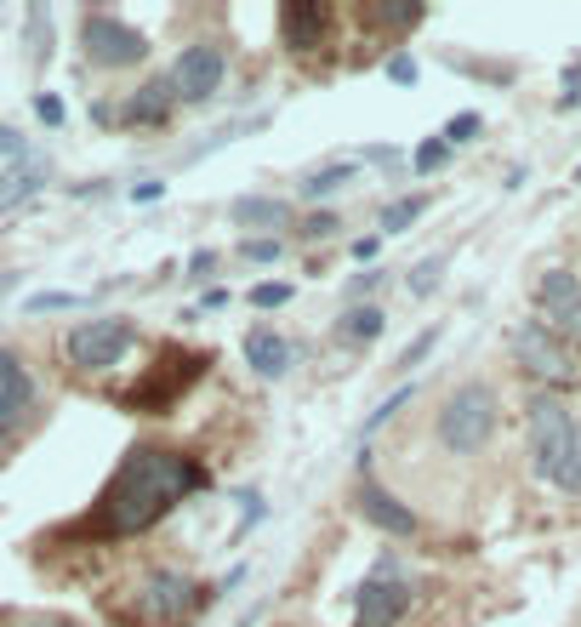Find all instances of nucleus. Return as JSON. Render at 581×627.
<instances>
[{
	"label": "nucleus",
	"mask_w": 581,
	"mask_h": 627,
	"mask_svg": "<svg viewBox=\"0 0 581 627\" xmlns=\"http://www.w3.org/2000/svg\"><path fill=\"white\" fill-rule=\"evenodd\" d=\"M160 195H166V183H160V177H149V183H131V200H137V206H155Z\"/></svg>",
	"instance_id": "35"
},
{
	"label": "nucleus",
	"mask_w": 581,
	"mask_h": 627,
	"mask_svg": "<svg viewBox=\"0 0 581 627\" xmlns=\"http://www.w3.org/2000/svg\"><path fill=\"white\" fill-rule=\"evenodd\" d=\"M508 349H513V365L530 382H542V389H575V382H581V354H570L564 343H553L536 320H519L508 331Z\"/></svg>",
	"instance_id": "7"
},
{
	"label": "nucleus",
	"mask_w": 581,
	"mask_h": 627,
	"mask_svg": "<svg viewBox=\"0 0 581 627\" xmlns=\"http://www.w3.org/2000/svg\"><path fill=\"white\" fill-rule=\"evenodd\" d=\"M440 274H445V252L440 257H422L416 268H411V297H433V292H440Z\"/></svg>",
	"instance_id": "26"
},
{
	"label": "nucleus",
	"mask_w": 581,
	"mask_h": 627,
	"mask_svg": "<svg viewBox=\"0 0 581 627\" xmlns=\"http://www.w3.org/2000/svg\"><path fill=\"white\" fill-rule=\"evenodd\" d=\"M69 308H86V297H75V292H35V297H23V314H69Z\"/></svg>",
	"instance_id": "27"
},
{
	"label": "nucleus",
	"mask_w": 581,
	"mask_h": 627,
	"mask_svg": "<svg viewBox=\"0 0 581 627\" xmlns=\"http://www.w3.org/2000/svg\"><path fill=\"white\" fill-rule=\"evenodd\" d=\"M206 365H211V354H206V349L166 343V349L155 354V365H142V376L120 394V405H126V411H137V417H166V411L194 389V382L206 376Z\"/></svg>",
	"instance_id": "4"
},
{
	"label": "nucleus",
	"mask_w": 581,
	"mask_h": 627,
	"mask_svg": "<svg viewBox=\"0 0 581 627\" xmlns=\"http://www.w3.org/2000/svg\"><path fill=\"white\" fill-rule=\"evenodd\" d=\"M166 80H171V98H177L183 109H200V104L217 98L223 80H228V52H223L217 40H188L183 52L171 58Z\"/></svg>",
	"instance_id": "10"
},
{
	"label": "nucleus",
	"mask_w": 581,
	"mask_h": 627,
	"mask_svg": "<svg viewBox=\"0 0 581 627\" xmlns=\"http://www.w3.org/2000/svg\"><path fill=\"white\" fill-rule=\"evenodd\" d=\"M171 115H177V98H171V80H166V75L142 80L131 98L120 104V120H126V126H166Z\"/></svg>",
	"instance_id": "16"
},
{
	"label": "nucleus",
	"mask_w": 581,
	"mask_h": 627,
	"mask_svg": "<svg viewBox=\"0 0 581 627\" xmlns=\"http://www.w3.org/2000/svg\"><path fill=\"white\" fill-rule=\"evenodd\" d=\"M376 252H382V234H371V239H354V257H360V263H376Z\"/></svg>",
	"instance_id": "38"
},
{
	"label": "nucleus",
	"mask_w": 581,
	"mask_h": 627,
	"mask_svg": "<svg viewBox=\"0 0 581 627\" xmlns=\"http://www.w3.org/2000/svg\"><path fill=\"white\" fill-rule=\"evenodd\" d=\"M496 422H502V405H496L491 382H462V389L440 405L433 433H440V445L451 457H479L484 445L496 440Z\"/></svg>",
	"instance_id": "5"
},
{
	"label": "nucleus",
	"mask_w": 581,
	"mask_h": 627,
	"mask_svg": "<svg viewBox=\"0 0 581 627\" xmlns=\"http://www.w3.org/2000/svg\"><path fill=\"white\" fill-rule=\"evenodd\" d=\"M46 177H52V166H46L40 155H18L7 172H0V217H12L23 200H35L46 188Z\"/></svg>",
	"instance_id": "15"
},
{
	"label": "nucleus",
	"mask_w": 581,
	"mask_h": 627,
	"mask_svg": "<svg viewBox=\"0 0 581 627\" xmlns=\"http://www.w3.org/2000/svg\"><path fill=\"white\" fill-rule=\"evenodd\" d=\"M433 343H440V325H427V331L416 336V343H411V349L400 354V365H405V371H411V365H422V360L433 354Z\"/></svg>",
	"instance_id": "31"
},
{
	"label": "nucleus",
	"mask_w": 581,
	"mask_h": 627,
	"mask_svg": "<svg viewBox=\"0 0 581 627\" xmlns=\"http://www.w3.org/2000/svg\"><path fill=\"white\" fill-rule=\"evenodd\" d=\"M246 365L257 376H285L290 371V343L274 325H257V331H246Z\"/></svg>",
	"instance_id": "17"
},
{
	"label": "nucleus",
	"mask_w": 581,
	"mask_h": 627,
	"mask_svg": "<svg viewBox=\"0 0 581 627\" xmlns=\"http://www.w3.org/2000/svg\"><path fill=\"white\" fill-rule=\"evenodd\" d=\"M382 331H387V314H382L376 303H365V308L354 303L343 320H336V336H343V343H354V349H371Z\"/></svg>",
	"instance_id": "19"
},
{
	"label": "nucleus",
	"mask_w": 581,
	"mask_h": 627,
	"mask_svg": "<svg viewBox=\"0 0 581 627\" xmlns=\"http://www.w3.org/2000/svg\"><path fill=\"white\" fill-rule=\"evenodd\" d=\"M211 486V468L183 451V445H131L120 457V468L104 479V491L91 497V508L80 519H69L58 537L75 542H126L155 530L171 508H183L188 497H200Z\"/></svg>",
	"instance_id": "1"
},
{
	"label": "nucleus",
	"mask_w": 581,
	"mask_h": 627,
	"mask_svg": "<svg viewBox=\"0 0 581 627\" xmlns=\"http://www.w3.org/2000/svg\"><path fill=\"white\" fill-rule=\"evenodd\" d=\"M131 349H137V325H131L126 314L80 320V325L63 336V360H69L75 371H115Z\"/></svg>",
	"instance_id": "8"
},
{
	"label": "nucleus",
	"mask_w": 581,
	"mask_h": 627,
	"mask_svg": "<svg viewBox=\"0 0 581 627\" xmlns=\"http://www.w3.org/2000/svg\"><path fill=\"white\" fill-rule=\"evenodd\" d=\"M575 104H581V63L564 69V98H559V109H575Z\"/></svg>",
	"instance_id": "36"
},
{
	"label": "nucleus",
	"mask_w": 581,
	"mask_h": 627,
	"mask_svg": "<svg viewBox=\"0 0 581 627\" xmlns=\"http://www.w3.org/2000/svg\"><path fill=\"white\" fill-rule=\"evenodd\" d=\"M422 212H427L422 195H405V200H394V206H382V234H405Z\"/></svg>",
	"instance_id": "22"
},
{
	"label": "nucleus",
	"mask_w": 581,
	"mask_h": 627,
	"mask_svg": "<svg viewBox=\"0 0 581 627\" xmlns=\"http://www.w3.org/2000/svg\"><path fill=\"white\" fill-rule=\"evenodd\" d=\"M7 627H86L75 616H58V610H46V616H7Z\"/></svg>",
	"instance_id": "33"
},
{
	"label": "nucleus",
	"mask_w": 581,
	"mask_h": 627,
	"mask_svg": "<svg viewBox=\"0 0 581 627\" xmlns=\"http://www.w3.org/2000/svg\"><path fill=\"white\" fill-rule=\"evenodd\" d=\"M35 428V371L18 349L0 343V462Z\"/></svg>",
	"instance_id": "12"
},
{
	"label": "nucleus",
	"mask_w": 581,
	"mask_h": 627,
	"mask_svg": "<svg viewBox=\"0 0 581 627\" xmlns=\"http://www.w3.org/2000/svg\"><path fill=\"white\" fill-rule=\"evenodd\" d=\"M416 58L411 52H394V58H387V80H394V86H416Z\"/></svg>",
	"instance_id": "32"
},
{
	"label": "nucleus",
	"mask_w": 581,
	"mask_h": 627,
	"mask_svg": "<svg viewBox=\"0 0 581 627\" xmlns=\"http://www.w3.org/2000/svg\"><path fill=\"white\" fill-rule=\"evenodd\" d=\"M422 18H427V7H382V0L360 7V23H365V29H376V35H411Z\"/></svg>",
	"instance_id": "20"
},
{
	"label": "nucleus",
	"mask_w": 581,
	"mask_h": 627,
	"mask_svg": "<svg viewBox=\"0 0 581 627\" xmlns=\"http://www.w3.org/2000/svg\"><path fill=\"white\" fill-rule=\"evenodd\" d=\"M376 280H382V274H360V280H354V285H348V297H354V303H360V297H365V292H376Z\"/></svg>",
	"instance_id": "40"
},
{
	"label": "nucleus",
	"mask_w": 581,
	"mask_h": 627,
	"mask_svg": "<svg viewBox=\"0 0 581 627\" xmlns=\"http://www.w3.org/2000/svg\"><path fill=\"white\" fill-rule=\"evenodd\" d=\"M35 115H40V126H52V131H58L69 109H63V98H58V91H40V98H35Z\"/></svg>",
	"instance_id": "30"
},
{
	"label": "nucleus",
	"mask_w": 581,
	"mask_h": 627,
	"mask_svg": "<svg viewBox=\"0 0 581 627\" xmlns=\"http://www.w3.org/2000/svg\"><path fill=\"white\" fill-rule=\"evenodd\" d=\"M575 183H581V166H575Z\"/></svg>",
	"instance_id": "43"
},
{
	"label": "nucleus",
	"mask_w": 581,
	"mask_h": 627,
	"mask_svg": "<svg viewBox=\"0 0 581 627\" xmlns=\"http://www.w3.org/2000/svg\"><path fill=\"white\" fill-rule=\"evenodd\" d=\"M228 223L234 228H285L290 223V200H279V195H239V200H228Z\"/></svg>",
	"instance_id": "18"
},
{
	"label": "nucleus",
	"mask_w": 581,
	"mask_h": 627,
	"mask_svg": "<svg viewBox=\"0 0 581 627\" xmlns=\"http://www.w3.org/2000/svg\"><path fill=\"white\" fill-rule=\"evenodd\" d=\"M354 508H360V519L365 525H376L382 537H400V542H411L416 530H422V519L382 486L376 479V468H371V451H360V491H354Z\"/></svg>",
	"instance_id": "13"
},
{
	"label": "nucleus",
	"mask_w": 581,
	"mask_h": 627,
	"mask_svg": "<svg viewBox=\"0 0 581 627\" xmlns=\"http://www.w3.org/2000/svg\"><path fill=\"white\" fill-rule=\"evenodd\" d=\"M336 234V217L331 212H314L308 223H303V239H331Z\"/></svg>",
	"instance_id": "34"
},
{
	"label": "nucleus",
	"mask_w": 581,
	"mask_h": 627,
	"mask_svg": "<svg viewBox=\"0 0 581 627\" xmlns=\"http://www.w3.org/2000/svg\"><path fill=\"white\" fill-rule=\"evenodd\" d=\"M211 268H217V252H194L188 257V274H211Z\"/></svg>",
	"instance_id": "39"
},
{
	"label": "nucleus",
	"mask_w": 581,
	"mask_h": 627,
	"mask_svg": "<svg viewBox=\"0 0 581 627\" xmlns=\"http://www.w3.org/2000/svg\"><path fill=\"white\" fill-rule=\"evenodd\" d=\"M524 433H530V468H536L542 486L581 497V417L564 400L536 394L524 405Z\"/></svg>",
	"instance_id": "3"
},
{
	"label": "nucleus",
	"mask_w": 581,
	"mask_h": 627,
	"mask_svg": "<svg viewBox=\"0 0 581 627\" xmlns=\"http://www.w3.org/2000/svg\"><path fill=\"white\" fill-rule=\"evenodd\" d=\"M7 292H18V274H0V297H7Z\"/></svg>",
	"instance_id": "42"
},
{
	"label": "nucleus",
	"mask_w": 581,
	"mask_h": 627,
	"mask_svg": "<svg viewBox=\"0 0 581 627\" xmlns=\"http://www.w3.org/2000/svg\"><path fill=\"white\" fill-rule=\"evenodd\" d=\"M536 320L553 343H564L570 354H581V274L570 268H548L536 280Z\"/></svg>",
	"instance_id": "11"
},
{
	"label": "nucleus",
	"mask_w": 581,
	"mask_h": 627,
	"mask_svg": "<svg viewBox=\"0 0 581 627\" xmlns=\"http://www.w3.org/2000/svg\"><path fill=\"white\" fill-rule=\"evenodd\" d=\"M80 52L91 69H137L149 58V35L115 12H80Z\"/></svg>",
	"instance_id": "9"
},
{
	"label": "nucleus",
	"mask_w": 581,
	"mask_h": 627,
	"mask_svg": "<svg viewBox=\"0 0 581 627\" xmlns=\"http://www.w3.org/2000/svg\"><path fill=\"white\" fill-rule=\"evenodd\" d=\"M290 303V280H257L252 285V308H285Z\"/></svg>",
	"instance_id": "29"
},
{
	"label": "nucleus",
	"mask_w": 581,
	"mask_h": 627,
	"mask_svg": "<svg viewBox=\"0 0 581 627\" xmlns=\"http://www.w3.org/2000/svg\"><path fill=\"white\" fill-rule=\"evenodd\" d=\"M411 394H416V382H400V389H394V394H387V400H382V405H376V411L365 417V440H371L376 428H387V422H394V417H400V411L411 405Z\"/></svg>",
	"instance_id": "23"
},
{
	"label": "nucleus",
	"mask_w": 581,
	"mask_h": 627,
	"mask_svg": "<svg viewBox=\"0 0 581 627\" xmlns=\"http://www.w3.org/2000/svg\"><path fill=\"white\" fill-rule=\"evenodd\" d=\"M354 160H336V166H319V172H308V183H303V200H331L336 188H348L354 183Z\"/></svg>",
	"instance_id": "21"
},
{
	"label": "nucleus",
	"mask_w": 581,
	"mask_h": 627,
	"mask_svg": "<svg viewBox=\"0 0 581 627\" xmlns=\"http://www.w3.org/2000/svg\"><path fill=\"white\" fill-rule=\"evenodd\" d=\"M479 131H484V115H479V109H462V115H451V120H445V131H440V137H445V149H462V143H473Z\"/></svg>",
	"instance_id": "24"
},
{
	"label": "nucleus",
	"mask_w": 581,
	"mask_h": 627,
	"mask_svg": "<svg viewBox=\"0 0 581 627\" xmlns=\"http://www.w3.org/2000/svg\"><path fill=\"white\" fill-rule=\"evenodd\" d=\"M239 257H246V263H279V257H285V239H279V234L239 239Z\"/></svg>",
	"instance_id": "28"
},
{
	"label": "nucleus",
	"mask_w": 581,
	"mask_h": 627,
	"mask_svg": "<svg viewBox=\"0 0 581 627\" xmlns=\"http://www.w3.org/2000/svg\"><path fill=\"white\" fill-rule=\"evenodd\" d=\"M211 605V588L177 565H142L120 588L104 594V610L115 627H194Z\"/></svg>",
	"instance_id": "2"
},
{
	"label": "nucleus",
	"mask_w": 581,
	"mask_h": 627,
	"mask_svg": "<svg viewBox=\"0 0 581 627\" xmlns=\"http://www.w3.org/2000/svg\"><path fill=\"white\" fill-rule=\"evenodd\" d=\"M445 160H451L445 137H427V143H416V155H411V172H416V177H433V172H445Z\"/></svg>",
	"instance_id": "25"
},
{
	"label": "nucleus",
	"mask_w": 581,
	"mask_h": 627,
	"mask_svg": "<svg viewBox=\"0 0 581 627\" xmlns=\"http://www.w3.org/2000/svg\"><path fill=\"white\" fill-rule=\"evenodd\" d=\"M18 155H23V137L12 126H0V160H18Z\"/></svg>",
	"instance_id": "37"
},
{
	"label": "nucleus",
	"mask_w": 581,
	"mask_h": 627,
	"mask_svg": "<svg viewBox=\"0 0 581 627\" xmlns=\"http://www.w3.org/2000/svg\"><path fill=\"white\" fill-rule=\"evenodd\" d=\"M274 23H279V40H285V52H314V46H325L331 40V29H336V12L331 7H319V0H290V7H279L274 12Z\"/></svg>",
	"instance_id": "14"
},
{
	"label": "nucleus",
	"mask_w": 581,
	"mask_h": 627,
	"mask_svg": "<svg viewBox=\"0 0 581 627\" xmlns=\"http://www.w3.org/2000/svg\"><path fill=\"white\" fill-rule=\"evenodd\" d=\"M411 570L394 559V553H382L371 570H365V582L354 594V627H400L411 616Z\"/></svg>",
	"instance_id": "6"
},
{
	"label": "nucleus",
	"mask_w": 581,
	"mask_h": 627,
	"mask_svg": "<svg viewBox=\"0 0 581 627\" xmlns=\"http://www.w3.org/2000/svg\"><path fill=\"white\" fill-rule=\"evenodd\" d=\"M200 308H228V285H211V292L200 297Z\"/></svg>",
	"instance_id": "41"
}]
</instances>
